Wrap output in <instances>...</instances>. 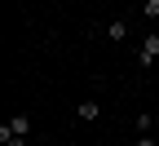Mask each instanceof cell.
Masks as SVG:
<instances>
[{
	"label": "cell",
	"mask_w": 159,
	"mask_h": 146,
	"mask_svg": "<svg viewBox=\"0 0 159 146\" xmlns=\"http://www.w3.org/2000/svg\"><path fill=\"white\" fill-rule=\"evenodd\" d=\"M31 133V120L27 115H9L5 124H0V137H27Z\"/></svg>",
	"instance_id": "obj_1"
},
{
	"label": "cell",
	"mask_w": 159,
	"mask_h": 146,
	"mask_svg": "<svg viewBox=\"0 0 159 146\" xmlns=\"http://www.w3.org/2000/svg\"><path fill=\"white\" fill-rule=\"evenodd\" d=\"M137 62H142V67L159 62V31H150V35L142 40V49H137Z\"/></svg>",
	"instance_id": "obj_2"
},
{
	"label": "cell",
	"mask_w": 159,
	"mask_h": 146,
	"mask_svg": "<svg viewBox=\"0 0 159 146\" xmlns=\"http://www.w3.org/2000/svg\"><path fill=\"white\" fill-rule=\"evenodd\" d=\"M97 115H102V106H97L93 97H89V102H80V120H84V124H93Z\"/></svg>",
	"instance_id": "obj_3"
},
{
	"label": "cell",
	"mask_w": 159,
	"mask_h": 146,
	"mask_svg": "<svg viewBox=\"0 0 159 146\" xmlns=\"http://www.w3.org/2000/svg\"><path fill=\"white\" fill-rule=\"evenodd\" d=\"M106 35H111V40H124V35H128V22H124V18H115V22H106Z\"/></svg>",
	"instance_id": "obj_4"
},
{
	"label": "cell",
	"mask_w": 159,
	"mask_h": 146,
	"mask_svg": "<svg viewBox=\"0 0 159 146\" xmlns=\"http://www.w3.org/2000/svg\"><path fill=\"white\" fill-rule=\"evenodd\" d=\"M150 129H155V115L142 111V115H137V133H150Z\"/></svg>",
	"instance_id": "obj_5"
},
{
	"label": "cell",
	"mask_w": 159,
	"mask_h": 146,
	"mask_svg": "<svg viewBox=\"0 0 159 146\" xmlns=\"http://www.w3.org/2000/svg\"><path fill=\"white\" fill-rule=\"evenodd\" d=\"M142 18H146V22H155V18H159V0H146V5H142Z\"/></svg>",
	"instance_id": "obj_6"
},
{
	"label": "cell",
	"mask_w": 159,
	"mask_h": 146,
	"mask_svg": "<svg viewBox=\"0 0 159 146\" xmlns=\"http://www.w3.org/2000/svg\"><path fill=\"white\" fill-rule=\"evenodd\" d=\"M5 146H27V137H0Z\"/></svg>",
	"instance_id": "obj_7"
},
{
	"label": "cell",
	"mask_w": 159,
	"mask_h": 146,
	"mask_svg": "<svg viewBox=\"0 0 159 146\" xmlns=\"http://www.w3.org/2000/svg\"><path fill=\"white\" fill-rule=\"evenodd\" d=\"M155 129H159V111H155Z\"/></svg>",
	"instance_id": "obj_8"
}]
</instances>
